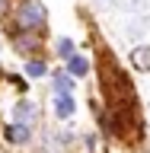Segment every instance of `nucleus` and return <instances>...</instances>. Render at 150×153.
<instances>
[{
	"label": "nucleus",
	"instance_id": "obj_13",
	"mask_svg": "<svg viewBox=\"0 0 150 153\" xmlns=\"http://www.w3.org/2000/svg\"><path fill=\"white\" fill-rule=\"evenodd\" d=\"M147 115H150V105H147Z\"/></svg>",
	"mask_w": 150,
	"mask_h": 153
},
{
	"label": "nucleus",
	"instance_id": "obj_8",
	"mask_svg": "<svg viewBox=\"0 0 150 153\" xmlns=\"http://www.w3.org/2000/svg\"><path fill=\"white\" fill-rule=\"evenodd\" d=\"M13 115H16V121H29V124H32V118H35V105L29 102V99H19V102L13 105Z\"/></svg>",
	"mask_w": 150,
	"mask_h": 153
},
{
	"label": "nucleus",
	"instance_id": "obj_5",
	"mask_svg": "<svg viewBox=\"0 0 150 153\" xmlns=\"http://www.w3.org/2000/svg\"><path fill=\"white\" fill-rule=\"evenodd\" d=\"M51 89H54V93H74V76L67 74V67L51 74Z\"/></svg>",
	"mask_w": 150,
	"mask_h": 153
},
{
	"label": "nucleus",
	"instance_id": "obj_12",
	"mask_svg": "<svg viewBox=\"0 0 150 153\" xmlns=\"http://www.w3.org/2000/svg\"><path fill=\"white\" fill-rule=\"evenodd\" d=\"M7 3H10V0H0V13H3V10H7Z\"/></svg>",
	"mask_w": 150,
	"mask_h": 153
},
{
	"label": "nucleus",
	"instance_id": "obj_11",
	"mask_svg": "<svg viewBox=\"0 0 150 153\" xmlns=\"http://www.w3.org/2000/svg\"><path fill=\"white\" fill-rule=\"evenodd\" d=\"M93 3H96L99 10H112V7H115V0H93Z\"/></svg>",
	"mask_w": 150,
	"mask_h": 153
},
{
	"label": "nucleus",
	"instance_id": "obj_4",
	"mask_svg": "<svg viewBox=\"0 0 150 153\" xmlns=\"http://www.w3.org/2000/svg\"><path fill=\"white\" fill-rule=\"evenodd\" d=\"M51 108H54V115L61 118V121H67V118H74V112H77L74 93H54V99H51Z\"/></svg>",
	"mask_w": 150,
	"mask_h": 153
},
{
	"label": "nucleus",
	"instance_id": "obj_3",
	"mask_svg": "<svg viewBox=\"0 0 150 153\" xmlns=\"http://www.w3.org/2000/svg\"><path fill=\"white\" fill-rule=\"evenodd\" d=\"M38 45H42L38 32H26V29H16V32H13V48H16V54H32V51H38Z\"/></svg>",
	"mask_w": 150,
	"mask_h": 153
},
{
	"label": "nucleus",
	"instance_id": "obj_7",
	"mask_svg": "<svg viewBox=\"0 0 150 153\" xmlns=\"http://www.w3.org/2000/svg\"><path fill=\"white\" fill-rule=\"evenodd\" d=\"M131 64L141 70V74H147L150 70V45H137L131 51Z\"/></svg>",
	"mask_w": 150,
	"mask_h": 153
},
{
	"label": "nucleus",
	"instance_id": "obj_1",
	"mask_svg": "<svg viewBox=\"0 0 150 153\" xmlns=\"http://www.w3.org/2000/svg\"><path fill=\"white\" fill-rule=\"evenodd\" d=\"M13 19H16V29H26V32H38L42 35L48 29V7L42 0H16Z\"/></svg>",
	"mask_w": 150,
	"mask_h": 153
},
{
	"label": "nucleus",
	"instance_id": "obj_10",
	"mask_svg": "<svg viewBox=\"0 0 150 153\" xmlns=\"http://www.w3.org/2000/svg\"><path fill=\"white\" fill-rule=\"evenodd\" d=\"M22 70H26L29 76H45V74H48V64H45V61H35V57H32V61H26V64H22Z\"/></svg>",
	"mask_w": 150,
	"mask_h": 153
},
{
	"label": "nucleus",
	"instance_id": "obj_14",
	"mask_svg": "<svg viewBox=\"0 0 150 153\" xmlns=\"http://www.w3.org/2000/svg\"><path fill=\"white\" fill-rule=\"evenodd\" d=\"M0 51H3V45H0Z\"/></svg>",
	"mask_w": 150,
	"mask_h": 153
},
{
	"label": "nucleus",
	"instance_id": "obj_9",
	"mask_svg": "<svg viewBox=\"0 0 150 153\" xmlns=\"http://www.w3.org/2000/svg\"><path fill=\"white\" fill-rule=\"evenodd\" d=\"M54 48H57V57H64V61H67L70 54H77L74 38H67V35H64V38H57V45H54Z\"/></svg>",
	"mask_w": 150,
	"mask_h": 153
},
{
	"label": "nucleus",
	"instance_id": "obj_6",
	"mask_svg": "<svg viewBox=\"0 0 150 153\" xmlns=\"http://www.w3.org/2000/svg\"><path fill=\"white\" fill-rule=\"evenodd\" d=\"M67 74L74 76V80H77V76H86V74H90V61H86L83 54H70V57H67Z\"/></svg>",
	"mask_w": 150,
	"mask_h": 153
},
{
	"label": "nucleus",
	"instance_id": "obj_2",
	"mask_svg": "<svg viewBox=\"0 0 150 153\" xmlns=\"http://www.w3.org/2000/svg\"><path fill=\"white\" fill-rule=\"evenodd\" d=\"M3 137H7V143H13V147H26L29 140H32V128H29V121H13L3 128Z\"/></svg>",
	"mask_w": 150,
	"mask_h": 153
}]
</instances>
